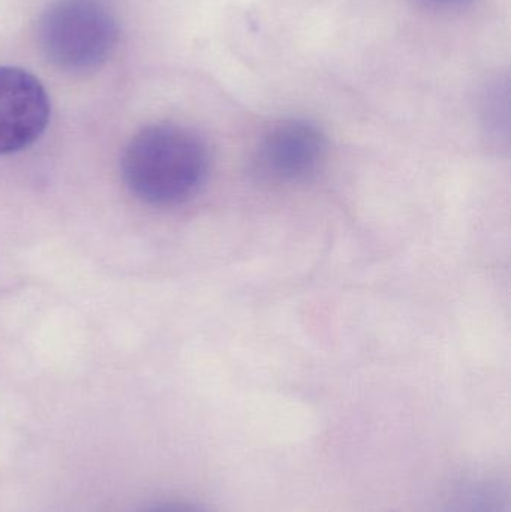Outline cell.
<instances>
[{
  "label": "cell",
  "instance_id": "6da1fadb",
  "mask_svg": "<svg viewBox=\"0 0 511 512\" xmlns=\"http://www.w3.org/2000/svg\"><path fill=\"white\" fill-rule=\"evenodd\" d=\"M210 155L200 135L158 123L141 129L120 162L123 183L141 203L173 207L198 194L209 176Z\"/></svg>",
  "mask_w": 511,
  "mask_h": 512
},
{
  "label": "cell",
  "instance_id": "7a4b0ae2",
  "mask_svg": "<svg viewBox=\"0 0 511 512\" xmlns=\"http://www.w3.org/2000/svg\"><path fill=\"white\" fill-rule=\"evenodd\" d=\"M119 33L108 0H54L38 29L48 62L74 74L101 68L116 50Z\"/></svg>",
  "mask_w": 511,
  "mask_h": 512
},
{
  "label": "cell",
  "instance_id": "3957f363",
  "mask_svg": "<svg viewBox=\"0 0 511 512\" xmlns=\"http://www.w3.org/2000/svg\"><path fill=\"white\" fill-rule=\"evenodd\" d=\"M50 114L47 90L35 75L0 66V155L32 146L47 129Z\"/></svg>",
  "mask_w": 511,
  "mask_h": 512
},
{
  "label": "cell",
  "instance_id": "277c9868",
  "mask_svg": "<svg viewBox=\"0 0 511 512\" xmlns=\"http://www.w3.org/2000/svg\"><path fill=\"white\" fill-rule=\"evenodd\" d=\"M323 132L305 120H285L261 138L255 170L275 183H297L317 173L326 158Z\"/></svg>",
  "mask_w": 511,
  "mask_h": 512
},
{
  "label": "cell",
  "instance_id": "5b68a950",
  "mask_svg": "<svg viewBox=\"0 0 511 512\" xmlns=\"http://www.w3.org/2000/svg\"><path fill=\"white\" fill-rule=\"evenodd\" d=\"M143 512H207L203 507L191 502H164V504L153 505Z\"/></svg>",
  "mask_w": 511,
  "mask_h": 512
},
{
  "label": "cell",
  "instance_id": "8992f818",
  "mask_svg": "<svg viewBox=\"0 0 511 512\" xmlns=\"http://www.w3.org/2000/svg\"><path fill=\"white\" fill-rule=\"evenodd\" d=\"M417 2L432 6V8H456V6L465 5L471 0H417Z\"/></svg>",
  "mask_w": 511,
  "mask_h": 512
}]
</instances>
